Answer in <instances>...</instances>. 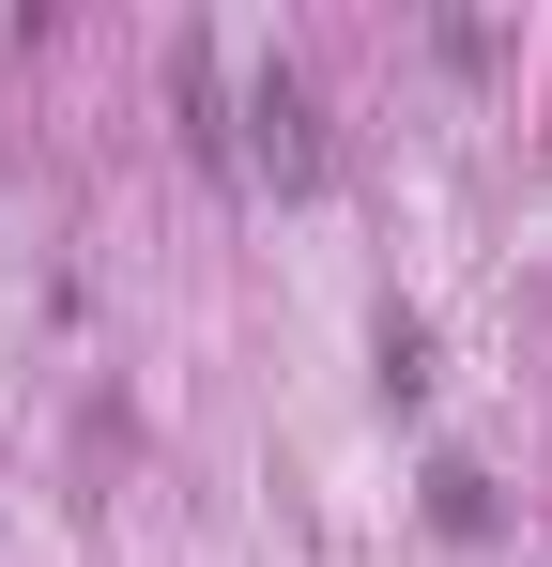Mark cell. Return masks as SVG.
<instances>
[{"instance_id":"cell-1","label":"cell","mask_w":552,"mask_h":567,"mask_svg":"<svg viewBox=\"0 0 552 567\" xmlns=\"http://www.w3.org/2000/svg\"><path fill=\"white\" fill-rule=\"evenodd\" d=\"M231 169H262V185H323V107H307V78H292V62H262V78H246Z\"/></svg>"}]
</instances>
